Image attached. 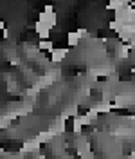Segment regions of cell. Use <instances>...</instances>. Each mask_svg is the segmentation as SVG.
<instances>
[{"mask_svg": "<svg viewBox=\"0 0 135 159\" xmlns=\"http://www.w3.org/2000/svg\"><path fill=\"white\" fill-rule=\"evenodd\" d=\"M65 56H67V49H52V52H50L52 61H61Z\"/></svg>", "mask_w": 135, "mask_h": 159, "instance_id": "6da1fadb", "label": "cell"}, {"mask_svg": "<svg viewBox=\"0 0 135 159\" xmlns=\"http://www.w3.org/2000/svg\"><path fill=\"white\" fill-rule=\"evenodd\" d=\"M77 42H79V34H77V31L76 33H68L67 34V43L72 47V45H77Z\"/></svg>", "mask_w": 135, "mask_h": 159, "instance_id": "7a4b0ae2", "label": "cell"}]
</instances>
